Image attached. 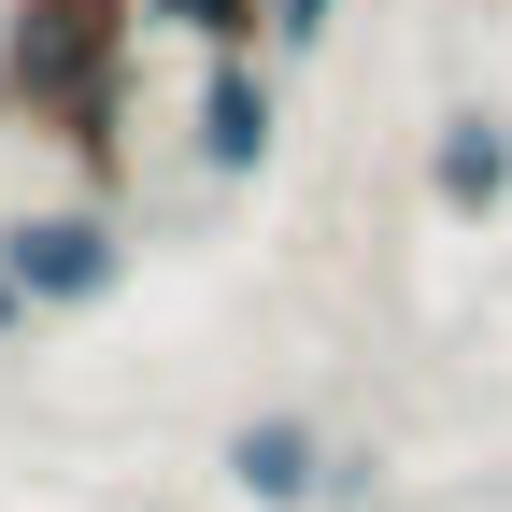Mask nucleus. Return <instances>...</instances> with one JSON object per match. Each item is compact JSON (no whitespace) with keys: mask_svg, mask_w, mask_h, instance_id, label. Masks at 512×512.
Instances as JSON below:
<instances>
[{"mask_svg":"<svg viewBox=\"0 0 512 512\" xmlns=\"http://www.w3.org/2000/svg\"><path fill=\"white\" fill-rule=\"evenodd\" d=\"M427 200L456 214V228H498L512 214V114L498 100H470V114L427 128Z\"/></svg>","mask_w":512,"mask_h":512,"instance_id":"5","label":"nucleus"},{"mask_svg":"<svg viewBox=\"0 0 512 512\" xmlns=\"http://www.w3.org/2000/svg\"><path fill=\"white\" fill-rule=\"evenodd\" d=\"M328 29H342V0H271V15H256V43H271V57H313Z\"/></svg>","mask_w":512,"mask_h":512,"instance_id":"7","label":"nucleus"},{"mask_svg":"<svg viewBox=\"0 0 512 512\" xmlns=\"http://www.w3.org/2000/svg\"><path fill=\"white\" fill-rule=\"evenodd\" d=\"M271 143H285L271 72H256V57H200V100H185V157H200L214 185H256V171H271Z\"/></svg>","mask_w":512,"mask_h":512,"instance_id":"3","label":"nucleus"},{"mask_svg":"<svg viewBox=\"0 0 512 512\" xmlns=\"http://www.w3.org/2000/svg\"><path fill=\"white\" fill-rule=\"evenodd\" d=\"M214 470H228L256 512H313V498H328V470H342V441L313 427V413H242V427L214 441Z\"/></svg>","mask_w":512,"mask_h":512,"instance_id":"4","label":"nucleus"},{"mask_svg":"<svg viewBox=\"0 0 512 512\" xmlns=\"http://www.w3.org/2000/svg\"><path fill=\"white\" fill-rule=\"evenodd\" d=\"M29 328H43V313H29V285L0 271V342H29Z\"/></svg>","mask_w":512,"mask_h":512,"instance_id":"8","label":"nucleus"},{"mask_svg":"<svg viewBox=\"0 0 512 512\" xmlns=\"http://www.w3.org/2000/svg\"><path fill=\"white\" fill-rule=\"evenodd\" d=\"M0 271L29 285V313H100L128 285V228H114V200H43L0 228Z\"/></svg>","mask_w":512,"mask_h":512,"instance_id":"2","label":"nucleus"},{"mask_svg":"<svg viewBox=\"0 0 512 512\" xmlns=\"http://www.w3.org/2000/svg\"><path fill=\"white\" fill-rule=\"evenodd\" d=\"M128 43H143V0H15V15H0V114L43 128V143L86 171V200H114Z\"/></svg>","mask_w":512,"mask_h":512,"instance_id":"1","label":"nucleus"},{"mask_svg":"<svg viewBox=\"0 0 512 512\" xmlns=\"http://www.w3.org/2000/svg\"><path fill=\"white\" fill-rule=\"evenodd\" d=\"M256 15L271 0H143V29H185L200 57H256Z\"/></svg>","mask_w":512,"mask_h":512,"instance_id":"6","label":"nucleus"}]
</instances>
